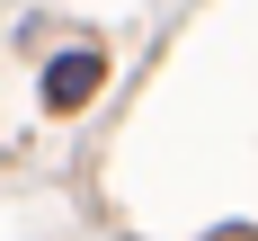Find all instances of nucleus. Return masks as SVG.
<instances>
[{
  "label": "nucleus",
  "instance_id": "1",
  "mask_svg": "<svg viewBox=\"0 0 258 241\" xmlns=\"http://www.w3.org/2000/svg\"><path fill=\"white\" fill-rule=\"evenodd\" d=\"M98 80H107V54H89V45L53 54V63H45V107H53V116H72V107L98 99Z\"/></svg>",
  "mask_w": 258,
  "mask_h": 241
}]
</instances>
